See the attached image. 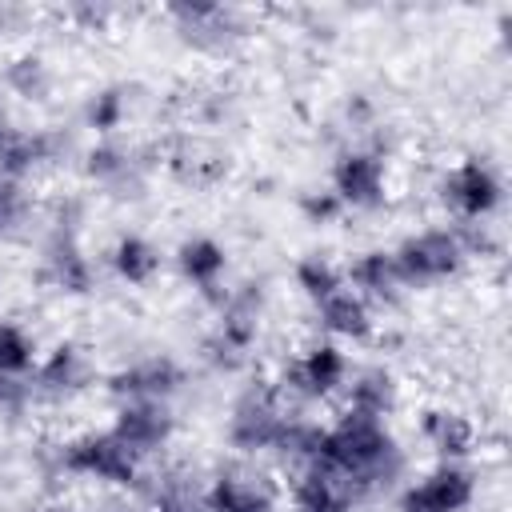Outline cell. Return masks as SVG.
<instances>
[{"instance_id": "cell-15", "label": "cell", "mask_w": 512, "mask_h": 512, "mask_svg": "<svg viewBox=\"0 0 512 512\" xmlns=\"http://www.w3.org/2000/svg\"><path fill=\"white\" fill-rule=\"evenodd\" d=\"M168 20L200 52H224L236 40H244V32H248L244 16L236 8H224V4H172Z\"/></svg>"}, {"instance_id": "cell-27", "label": "cell", "mask_w": 512, "mask_h": 512, "mask_svg": "<svg viewBox=\"0 0 512 512\" xmlns=\"http://www.w3.org/2000/svg\"><path fill=\"white\" fill-rule=\"evenodd\" d=\"M124 116H128V92L116 88V84L92 92L88 104H84V124L92 132H100V136H116L120 124H124Z\"/></svg>"}, {"instance_id": "cell-29", "label": "cell", "mask_w": 512, "mask_h": 512, "mask_svg": "<svg viewBox=\"0 0 512 512\" xmlns=\"http://www.w3.org/2000/svg\"><path fill=\"white\" fill-rule=\"evenodd\" d=\"M32 408L28 376H4L0 372V416H20Z\"/></svg>"}, {"instance_id": "cell-25", "label": "cell", "mask_w": 512, "mask_h": 512, "mask_svg": "<svg viewBox=\"0 0 512 512\" xmlns=\"http://www.w3.org/2000/svg\"><path fill=\"white\" fill-rule=\"evenodd\" d=\"M344 284H348V280H344V268H340V264H332L328 256L308 252V256H300V260H296V288H300L312 304H320L324 296L340 292Z\"/></svg>"}, {"instance_id": "cell-20", "label": "cell", "mask_w": 512, "mask_h": 512, "mask_svg": "<svg viewBox=\"0 0 512 512\" xmlns=\"http://www.w3.org/2000/svg\"><path fill=\"white\" fill-rule=\"evenodd\" d=\"M312 308H316V324H320V332H328V340H368L376 332V308L348 284Z\"/></svg>"}, {"instance_id": "cell-3", "label": "cell", "mask_w": 512, "mask_h": 512, "mask_svg": "<svg viewBox=\"0 0 512 512\" xmlns=\"http://www.w3.org/2000/svg\"><path fill=\"white\" fill-rule=\"evenodd\" d=\"M392 260H396L404 288H428V284L452 280L468 264V248L456 224H436V228H420L404 236L392 248Z\"/></svg>"}, {"instance_id": "cell-7", "label": "cell", "mask_w": 512, "mask_h": 512, "mask_svg": "<svg viewBox=\"0 0 512 512\" xmlns=\"http://www.w3.org/2000/svg\"><path fill=\"white\" fill-rule=\"evenodd\" d=\"M500 200H504V184L496 168L480 156H468L440 176V204L456 216V224H488Z\"/></svg>"}, {"instance_id": "cell-5", "label": "cell", "mask_w": 512, "mask_h": 512, "mask_svg": "<svg viewBox=\"0 0 512 512\" xmlns=\"http://www.w3.org/2000/svg\"><path fill=\"white\" fill-rule=\"evenodd\" d=\"M76 224H80V204L64 200L52 216V228H48V240L40 252V280L52 284L56 292H68V296H84L96 284V268L80 244Z\"/></svg>"}, {"instance_id": "cell-32", "label": "cell", "mask_w": 512, "mask_h": 512, "mask_svg": "<svg viewBox=\"0 0 512 512\" xmlns=\"http://www.w3.org/2000/svg\"><path fill=\"white\" fill-rule=\"evenodd\" d=\"M4 124H8V120H4V112H0V128H4Z\"/></svg>"}, {"instance_id": "cell-2", "label": "cell", "mask_w": 512, "mask_h": 512, "mask_svg": "<svg viewBox=\"0 0 512 512\" xmlns=\"http://www.w3.org/2000/svg\"><path fill=\"white\" fill-rule=\"evenodd\" d=\"M52 468H56L60 476L96 480V484H112V488H136L140 476H144V460L132 456V452L112 436V428L68 436L64 444L52 448Z\"/></svg>"}, {"instance_id": "cell-28", "label": "cell", "mask_w": 512, "mask_h": 512, "mask_svg": "<svg viewBox=\"0 0 512 512\" xmlns=\"http://www.w3.org/2000/svg\"><path fill=\"white\" fill-rule=\"evenodd\" d=\"M300 212H304L312 224H332L336 216H344V204L336 200L332 188H320V192H304V196H300Z\"/></svg>"}, {"instance_id": "cell-13", "label": "cell", "mask_w": 512, "mask_h": 512, "mask_svg": "<svg viewBox=\"0 0 512 512\" xmlns=\"http://www.w3.org/2000/svg\"><path fill=\"white\" fill-rule=\"evenodd\" d=\"M68 152V136H60L56 128H16L4 124L0 128V176L4 180H28L40 168H52L56 160H64Z\"/></svg>"}, {"instance_id": "cell-17", "label": "cell", "mask_w": 512, "mask_h": 512, "mask_svg": "<svg viewBox=\"0 0 512 512\" xmlns=\"http://www.w3.org/2000/svg\"><path fill=\"white\" fill-rule=\"evenodd\" d=\"M288 500L296 512H356L364 500L356 496V488L324 468H292L288 480Z\"/></svg>"}, {"instance_id": "cell-12", "label": "cell", "mask_w": 512, "mask_h": 512, "mask_svg": "<svg viewBox=\"0 0 512 512\" xmlns=\"http://www.w3.org/2000/svg\"><path fill=\"white\" fill-rule=\"evenodd\" d=\"M108 428H112V436H116L132 456H140V460L148 464L160 448H168V440H172V432H176V416H172V408L160 404V400H124V404H116Z\"/></svg>"}, {"instance_id": "cell-4", "label": "cell", "mask_w": 512, "mask_h": 512, "mask_svg": "<svg viewBox=\"0 0 512 512\" xmlns=\"http://www.w3.org/2000/svg\"><path fill=\"white\" fill-rule=\"evenodd\" d=\"M292 412H296V404L276 384H252L236 396V404L228 412V444L244 456L276 452Z\"/></svg>"}, {"instance_id": "cell-6", "label": "cell", "mask_w": 512, "mask_h": 512, "mask_svg": "<svg viewBox=\"0 0 512 512\" xmlns=\"http://www.w3.org/2000/svg\"><path fill=\"white\" fill-rule=\"evenodd\" d=\"M348 372H352V364H348L344 348L336 340H316V344H308L304 352H296L284 364L276 388L292 404H316V400L340 396L344 384H348Z\"/></svg>"}, {"instance_id": "cell-8", "label": "cell", "mask_w": 512, "mask_h": 512, "mask_svg": "<svg viewBox=\"0 0 512 512\" xmlns=\"http://www.w3.org/2000/svg\"><path fill=\"white\" fill-rule=\"evenodd\" d=\"M344 212H376L388 200V160L372 144H352L332 160V184Z\"/></svg>"}, {"instance_id": "cell-9", "label": "cell", "mask_w": 512, "mask_h": 512, "mask_svg": "<svg viewBox=\"0 0 512 512\" xmlns=\"http://www.w3.org/2000/svg\"><path fill=\"white\" fill-rule=\"evenodd\" d=\"M476 500V476L468 464H448L440 460L432 472H424L420 480H412L400 500L396 512H464Z\"/></svg>"}, {"instance_id": "cell-11", "label": "cell", "mask_w": 512, "mask_h": 512, "mask_svg": "<svg viewBox=\"0 0 512 512\" xmlns=\"http://www.w3.org/2000/svg\"><path fill=\"white\" fill-rule=\"evenodd\" d=\"M208 512H276V484L252 464H224L204 488Z\"/></svg>"}, {"instance_id": "cell-22", "label": "cell", "mask_w": 512, "mask_h": 512, "mask_svg": "<svg viewBox=\"0 0 512 512\" xmlns=\"http://www.w3.org/2000/svg\"><path fill=\"white\" fill-rule=\"evenodd\" d=\"M344 408L348 412H364V416H388L392 404H396V376L380 364H368V368H356L348 372V384H344Z\"/></svg>"}, {"instance_id": "cell-14", "label": "cell", "mask_w": 512, "mask_h": 512, "mask_svg": "<svg viewBox=\"0 0 512 512\" xmlns=\"http://www.w3.org/2000/svg\"><path fill=\"white\" fill-rule=\"evenodd\" d=\"M92 360L84 348L76 344H56L52 352H44L36 360V368L28 372V388H32V400H72L80 396L88 384H92Z\"/></svg>"}, {"instance_id": "cell-19", "label": "cell", "mask_w": 512, "mask_h": 512, "mask_svg": "<svg viewBox=\"0 0 512 512\" xmlns=\"http://www.w3.org/2000/svg\"><path fill=\"white\" fill-rule=\"evenodd\" d=\"M344 280H348V288L360 292L372 308H376V304H396V300L408 292L404 280H400V272H396L392 248H368V252H360V256L344 268Z\"/></svg>"}, {"instance_id": "cell-24", "label": "cell", "mask_w": 512, "mask_h": 512, "mask_svg": "<svg viewBox=\"0 0 512 512\" xmlns=\"http://www.w3.org/2000/svg\"><path fill=\"white\" fill-rule=\"evenodd\" d=\"M4 88L24 96V100H44L52 92V68L44 56H32V52H20L4 64Z\"/></svg>"}, {"instance_id": "cell-1", "label": "cell", "mask_w": 512, "mask_h": 512, "mask_svg": "<svg viewBox=\"0 0 512 512\" xmlns=\"http://www.w3.org/2000/svg\"><path fill=\"white\" fill-rule=\"evenodd\" d=\"M312 468H324V472L348 480L360 500H372L400 480L404 452L384 416H364V412L344 408L332 424H324Z\"/></svg>"}, {"instance_id": "cell-23", "label": "cell", "mask_w": 512, "mask_h": 512, "mask_svg": "<svg viewBox=\"0 0 512 512\" xmlns=\"http://www.w3.org/2000/svg\"><path fill=\"white\" fill-rule=\"evenodd\" d=\"M108 268H112V276L116 280H124V284H152L156 280V272H160V248L152 244V240H144V236H136V232H124V236H116V244L108 248Z\"/></svg>"}, {"instance_id": "cell-26", "label": "cell", "mask_w": 512, "mask_h": 512, "mask_svg": "<svg viewBox=\"0 0 512 512\" xmlns=\"http://www.w3.org/2000/svg\"><path fill=\"white\" fill-rule=\"evenodd\" d=\"M40 352L36 340L28 336V328H20L16 320H0V372L4 376H28L36 368Z\"/></svg>"}, {"instance_id": "cell-31", "label": "cell", "mask_w": 512, "mask_h": 512, "mask_svg": "<svg viewBox=\"0 0 512 512\" xmlns=\"http://www.w3.org/2000/svg\"><path fill=\"white\" fill-rule=\"evenodd\" d=\"M112 512H136V508H112Z\"/></svg>"}, {"instance_id": "cell-21", "label": "cell", "mask_w": 512, "mask_h": 512, "mask_svg": "<svg viewBox=\"0 0 512 512\" xmlns=\"http://www.w3.org/2000/svg\"><path fill=\"white\" fill-rule=\"evenodd\" d=\"M420 432H424V440L436 448V456L448 460V464H464V460L472 456V448H476V424H472L464 412H452V408H432V412H424Z\"/></svg>"}, {"instance_id": "cell-10", "label": "cell", "mask_w": 512, "mask_h": 512, "mask_svg": "<svg viewBox=\"0 0 512 512\" xmlns=\"http://www.w3.org/2000/svg\"><path fill=\"white\" fill-rule=\"evenodd\" d=\"M184 380H188V372L176 356L148 352V356L128 360L124 368H116L108 376V392H112L116 404H124V400H160V404H168L184 388Z\"/></svg>"}, {"instance_id": "cell-30", "label": "cell", "mask_w": 512, "mask_h": 512, "mask_svg": "<svg viewBox=\"0 0 512 512\" xmlns=\"http://www.w3.org/2000/svg\"><path fill=\"white\" fill-rule=\"evenodd\" d=\"M44 512H72V508H44Z\"/></svg>"}, {"instance_id": "cell-18", "label": "cell", "mask_w": 512, "mask_h": 512, "mask_svg": "<svg viewBox=\"0 0 512 512\" xmlns=\"http://www.w3.org/2000/svg\"><path fill=\"white\" fill-rule=\"evenodd\" d=\"M176 272L212 304L228 292V252L212 236H188L176 248Z\"/></svg>"}, {"instance_id": "cell-16", "label": "cell", "mask_w": 512, "mask_h": 512, "mask_svg": "<svg viewBox=\"0 0 512 512\" xmlns=\"http://www.w3.org/2000/svg\"><path fill=\"white\" fill-rule=\"evenodd\" d=\"M144 172H148V160L140 148L116 140V136H100L88 152H84V176L108 192H136L144 184Z\"/></svg>"}]
</instances>
